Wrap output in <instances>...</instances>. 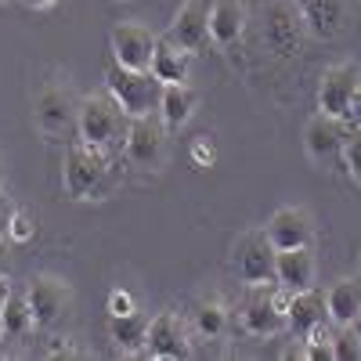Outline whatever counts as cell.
<instances>
[{"label": "cell", "instance_id": "6da1fadb", "mask_svg": "<svg viewBox=\"0 0 361 361\" xmlns=\"http://www.w3.org/2000/svg\"><path fill=\"white\" fill-rule=\"evenodd\" d=\"M119 188V166L112 152L73 141L62 159V192L73 202H102Z\"/></svg>", "mask_w": 361, "mask_h": 361}, {"label": "cell", "instance_id": "7a4b0ae2", "mask_svg": "<svg viewBox=\"0 0 361 361\" xmlns=\"http://www.w3.org/2000/svg\"><path fill=\"white\" fill-rule=\"evenodd\" d=\"M130 130V116L123 112L109 90H94V94L80 98V116H76V141L90 145V148H105V152H116L123 148Z\"/></svg>", "mask_w": 361, "mask_h": 361}, {"label": "cell", "instance_id": "3957f363", "mask_svg": "<svg viewBox=\"0 0 361 361\" xmlns=\"http://www.w3.org/2000/svg\"><path fill=\"white\" fill-rule=\"evenodd\" d=\"M307 37L311 33H307V22L300 15L296 0H267L260 8V40L271 58L293 62V58L304 54Z\"/></svg>", "mask_w": 361, "mask_h": 361}, {"label": "cell", "instance_id": "277c9868", "mask_svg": "<svg viewBox=\"0 0 361 361\" xmlns=\"http://www.w3.org/2000/svg\"><path fill=\"white\" fill-rule=\"evenodd\" d=\"M80 116V98L69 83V76H51L40 83L33 98V123L44 141H66L76 130Z\"/></svg>", "mask_w": 361, "mask_h": 361}, {"label": "cell", "instance_id": "5b68a950", "mask_svg": "<svg viewBox=\"0 0 361 361\" xmlns=\"http://www.w3.org/2000/svg\"><path fill=\"white\" fill-rule=\"evenodd\" d=\"M105 90L123 105V112L130 119L137 116H152L159 112V98H163V83L156 80L152 69H123V66H109L105 73Z\"/></svg>", "mask_w": 361, "mask_h": 361}, {"label": "cell", "instance_id": "8992f818", "mask_svg": "<svg viewBox=\"0 0 361 361\" xmlns=\"http://www.w3.org/2000/svg\"><path fill=\"white\" fill-rule=\"evenodd\" d=\"M275 253L279 250L267 243L264 228H246L235 235L228 264L243 286H267V282H275Z\"/></svg>", "mask_w": 361, "mask_h": 361}, {"label": "cell", "instance_id": "52a82bcc", "mask_svg": "<svg viewBox=\"0 0 361 361\" xmlns=\"http://www.w3.org/2000/svg\"><path fill=\"white\" fill-rule=\"evenodd\" d=\"M286 300L289 293L275 289V286H246V296L238 304V325H243L246 336L267 340L279 336L286 329Z\"/></svg>", "mask_w": 361, "mask_h": 361}, {"label": "cell", "instance_id": "ba28073f", "mask_svg": "<svg viewBox=\"0 0 361 361\" xmlns=\"http://www.w3.org/2000/svg\"><path fill=\"white\" fill-rule=\"evenodd\" d=\"M25 300L37 329H44V333L58 329L73 314V286L62 275H33L25 286Z\"/></svg>", "mask_w": 361, "mask_h": 361}, {"label": "cell", "instance_id": "9c48e42d", "mask_svg": "<svg viewBox=\"0 0 361 361\" xmlns=\"http://www.w3.org/2000/svg\"><path fill=\"white\" fill-rule=\"evenodd\" d=\"M123 156L141 173H159L166 166V127H163V119H152V116L130 119Z\"/></svg>", "mask_w": 361, "mask_h": 361}, {"label": "cell", "instance_id": "30bf717a", "mask_svg": "<svg viewBox=\"0 0 361 361\" xmlns=\"http://www.w3.org/2000/svg\"><path fill=\"white\" fill-rule=\"evenodd\" d=\"M109 44H112V62L116 66H123V69H152V54H156L159 37L148 25H141V22H119V25H112Z\"/></svg>", "mask_w": 361, "mask_h": 361}, {"label": "cell", "instance_id": "8fae6325", "mask_svg": "<svg viewBox=\"0 0 361 361\" xmlns=\"http://www.w3.org/2000/svg\"><path fill=\"white\" fill-rule=\"evenodd\" d=\"M148 357L156 361H180V357H192V329L188 322L173 314V311H163L148 322V347H145Z\"/></svg>", "mask_w": 361, "mask_h": 361}, {"label": "cell", "instance_id": "7c38bea8", "mask_svg": "<svg viewBox=\"0 0 361 361\" xmlns=\"http://www.w3.org/2000/svg\"><path fill=\"white\" fill-rule=\"evenodd\" d=\"M343 141H347V130H343V119H336V116L314 112L307 123H304V152H307V159L314 166L340 163Z\"/></svg>", "mask_w": 361, "mask_h": 361}, {"label": "cell", "instance_id": "4fadbf2b", "mask_svg": "<svg viewBox=\"0 0 361 361\" xmlns=\"http://www.w3.org/2000/svg\"><path fill=\"white\" fill-rule=\"evenodd\" d=\"M300 15L307 22V33L314 40H340L354 25V4L350 0H296Z\"/></svg>", "mask_w": 361, "mask_h": 361}, {"label": "cell", "instance_id": "5bb4252c", "mask_svg": "<svg viewBox=\"0 0 361 361\" xmlns=\"http://www.w3.org/2000/svg\"><path fill=\"white\" fill-rule=\"evenodd\" d=\"M357 83H361V69H357L354 62L329 66V69L322 73V83H318V112L336 116V119H347Z\"/></svg>", "mask_w": 361, "mask_h": 361}, {"label": "cell", "instance_id": "9a60e30c", "mask_svg": "<svg viewBox=\"0 0 361 361\" xmlns=\"http://www.w3.org/2000/svg\"><path fill=\"white\" fill-rule=\"evenodd\" d=\"M264 235L275 250H296V246H311L314 243V217L307 206H279L267 217Z\"/></svg>", "mask_w": 361, "mask_h": 361}, {"label": "cell", "instance_id": "2e32d148", "mask_svg": "<svg viewBox=\"0 0 361 361\" xmlns=\"http://www.w3.org/2000/svg\"><path fill=\"white\" fill-rule=\"evenodd\" d=\"M209 4L214 0H185L166 29V40H173L177 47H185L192 54L206 51L209 47Z\"/></svg>", "mask_w": 361, "mask_h": 361}, {"label": "cell", "instance_id": "e0dca14e", "mask_svg": "<svg viewBox=\"0 0 361 361\" xmlns=\"http://www.w3.org/2000/svg\"><path fill=\"white\" fill-rule=\"evenodd\" d=\"M185 322L192 329V336H199V340H221L228 333V325H231V311H228L221 293H202V296H195L188 304Z\"/></svg>", "mask_w": 361, "mask_h": 361}, {"label": "cell", "instance_id": "ac0fdd59", "mask_svg": "<svg viewBox=\"0 0 361 361\" xmlns=\"http://www.w3.org/2000/svg\"><path fill=\"white\" fill-rule=\"evenodd\" d=\"M318 279V260L311 246H296V250H279L275 253V286L286 293L311 289Z\"/></svg>", "mask_w": 361, "mask_h": 361}, {"label": "cell", "instance_id": "d6986e66", "mask_svg": "<svg viewBox=\"0 0 361 361\" xmlns=\"http://www.w3.org/2000/svg\"><path fill=\"white\" fill-rule=\"evenodd\" d=\"M325 293H318L314 286L311 289H300V293H289L286 300V329H293V333L300 340H307L318 325H325Z\"/></svg>", "mask_w": 361, "mask_h": 361}, {"label": "cell", "instance_id": "ffe728a7", "mask_svg": "<svg viewBox=\"0 0 361 361\" xmlns=\"http://www.w3.org/2000/svg\"><path fill=\"white\" fill-rule=\"evenodd\" d=\"M246 33V4L243 0H214L209 4V40L217 47H235Z\"/></svg>", "mask_w": 361, "mask_h": 361}, {"label": "cell", "instance_id": "44dd1931", "mask_svg": "<svg viewBox=\"0 0 361 361\" xmlns=\"http://www.w3.org/2000/svg\"><path fill=\"white\" fill-rule=\"evenodd\" d=\"M325 314L333 325H354L361 314V279H336L325 289Z\"/></svg>", "mask_w": 361, "mask_h": 361}, {"label": "cell", "instance_id": "7402d4cb", "mask_svg": "<svg viewBox=\"0 0 361 361\" xmlns=\"http://www.w3.org/2000/svg\"><path fill=\"white\" fill-rule=\"evenodd\" d=\"M195 105H199V94L188 87V83H166L163 87V98H159V119L166 130H180L188 127V119L195 116Z\"/></svg>", "mask_w": 361, "mask_h": 361}, {"label": "cell", "instance_id": "603a6c76", "mask_svg": "<svg viewBox=\"0 0 361 361\" xmlns=\"http://www.w3.org/2000/svg\"><path fill=\"white\" fill-rule=\"evenodd\" d=\"M148 314L130 311V314H109V340L123 354H141L148 347Z\"/></svg>", "mask_w": 361, "mask_h": 361}, {"label": "cell", "instance_id": "cb8c5ba5", "mask_svg": "<svg viewBox=\"0 0 361 361\" xmlns=\"http://www.w3.org/2000/svg\"><path fill=\"white\" fill-rule=\"evenodd\" d=\"M152 73L156 80L166 87V83H188V73H192V51L177 47L173 40L159 37L156 44V54H152Z\"/></svg>", "mask_w": 361, "mask_h": 361}, {"label": "cell", "instance_id": "d4e9b609", "mask_svg": "<svg viewBox=\"0 0 361 361\" xmlns=\"http://www.w3.org/2000/svg\"><path fill=\"white\" fill-rule=\"evenodd\" d=\"M33 329H37V322H33V311H29L25 293L11 289L8 304H4V318H0V340L18 343V340H25L29 333H33Z\"/></svg>", "mask_w": 361, "mask_h": 361}, {"label": "cell", "instance_id": "484cf974", "mask_svg": "<svg viewBox=\"0 0 361 361\" xmlns=\"http://www.w3.org/2000/svg\"><path fill=\"white\" fill-rule=\"evenodd\" d=\"M333 361H361V336L354 325H336L333 333Z\"/></svg>", "mask_w": 361, "mask_h": 361}, {"label": "cell", "instance_id": "4316f807", "mask_svg": "<svg viewBox=\"0 0 361 361\" xmlns=\"http://www.w3.org/2000/svg\"><path fill=\"white\" fill-rule=\"evenodd\" d=\"M340 166L347 170V177L354 180V185H361V130L347 134V141H343V156H340Z\"/></svg>", "mask_w": 361, "mask_h": 361}, {"label": "cell", "instance_id": "83f0119b", "mask_svg": "<svg viewBox=\"0 0 361 361\" xmlns=\"http://www.w3.org/2000/svg\"><path fill=\"white\" fill-rule=\"evenodd\" d=\"M15 214H18V206L0 192V243H4V238H11V221H15Z\"/></svg>", "mask_w": 361, "mask_h": 361}, {"label": "cell", "instance_id": "f1b7e54d", "mask_svg": "<svg viewBox=\"0 0 361 361\" xmlns=\"http://www.w3.org/2000/svg\"><path fill=\"white\" fill-rule=\"evenodd\" d=\"M130 311H137V307H134V296L123 293V289H116V293L109 296V314H130Z\"/></svg>", "mask_w": 361, "mask_h": 361}, {"label": "cell", "instance_id": "f546056e", "mask_svg": "<svg viewBox=\"0 0 361 361\" xmlns=\"http://www.w3.org/2000/svg\"><path fill=\"white\" fill-rule=\"evenodd\" d=\"M29 235H33V224H29V217H25V214H15V221H11V238H15V243H25Z\"/></svg>", "mask_w": 361, "mask_h": 361}, {"label": "cell", "instance_id": "4dcf8cb0", "mask_svg": "<svg viewBox=\"0 0 361 361\" xmlns=\"http://www.w3.org/2000/svg\"><path fill=\"white\" fill-rule=\"evenodd\" d=\"M47 354H51V357H87V350H80V347H73V343H54Z\"/></svg>", "mask_w": 361, "mask_h": 361}, {"label": "cell", "instance_id": "1f68e13d", "mask_svg": "<svg viewBox=\"0 0 361 361\" xmlns=\"http://www.w3.org/2000/svg\"><path fill=\"white\" fill-rule=\"evenodd\" d=\"M347 119H354V123L361 127V83H357V90H354V102H350V112H347Z\"/></svg>", "mask_w": 361, "mask_h": 361}, {"label": "cell", "instance_id": "d6a6232c", "mask_svg": "<svg viewBox=\"0 0 361 361\" xmlns=\"http://www.w3.org/2000/svg\"><path fill=\"white\" fill-rule=\"evenodd\" d=\"M25 8H33V11H44V8H54L58 0H22Z\"/></svg>", "mask_w": 361, "mask_h": 361}, {"label": "cell", "instance_id": "836d02e7", "mask_svg": "<svg viewBox=\"0 0 361 361\" xmlns=\"http://www.w3.org/2000/svg\"><path fill=\"white\" fill-rule=\"evenodd\" d=\"M8 293H11L8 279H0V318H4V304H8Z\"/></svg>", "mask_w": 361, "mask_h": 361}, {"label": "cell", "instance_id": "e575fe53", "mask_svg": "<svg viewBox=\"0 0 361 361\" xmlns=\"http://www.w3.org/2000/svg\"><path fill=\"white\" fill-rule=\"evenodd\" d=\"M4 185H8V166H4V156H0V192H4Z\"/></svg>", "mask_w": 361, "mask_h": 361}, {"label": "cell", "instance_id": "d590c367", "mask_svg": "<svg viewBox=\"0 0 361 361\" xmlns=\"http://www.w3.org/2000/svg\"><path fill=\"white\" fill-rule=\"evenodd\" d=\"M0 279H8V257H4V250H0Z\"/></svg>", "mask_w": 361, "mask_h": 361}, {"label": "cell", "instance_id": "8d00e7d4", "mask_svg": "<svg viewBox=\"0 0 361 361\" xmlns=\"http://www.w3.org/2000/svg\"><path fill=\"white\" fill-rule=\"evenodd\" d=\"M354 329H357V336H361V314H357V322H354Z\"/></svg>", "mask_w": 361, "mask_h": 361}]
</instances>
